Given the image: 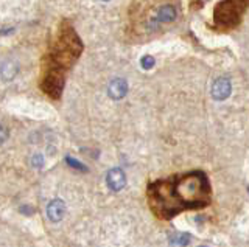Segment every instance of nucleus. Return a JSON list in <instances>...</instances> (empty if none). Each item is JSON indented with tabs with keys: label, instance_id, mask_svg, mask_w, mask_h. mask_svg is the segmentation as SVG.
Listing matches in <instances>:
<instances>
[{
	"label": "nucleus",
	"instance_id": "nucleus-1",
	"mask_svg": "<svg viewBox=\"0 0 249 247\" xmlns=\"http://www.w3.org/2000/svg\"><path fill=\"white\" fill-rule=\"evenodd\" d=\"M148 199L156 213L170 218L184 208L206 205L210 199V185L202 173H192L153 183L148 188Z\"/></svg>",
	"mask_w": 249,
	"mask_h": 247
},
{
	"label": "nucleus",
	"instance_id": "nucleus-2",
	"mask_svg": "<svg viewBox=\"0 0 249 247\" xmlns=\"http://www.w3.org/2000/svg\"><path fill=\"white\" fill-rule=\"evenodd\" d=\"M231 90L232 86L228 78H218L212 86V97L216 101H223V99H226L231 95Z\"/></svg>",
	"mask_w": 249,
	"mask_h": 247
},
{
	"label": "nucleus",
	"instance_id": "nucleus-3",
	"mask_svg": "<svg viewBox=\"0 0 249 247\" xmlns=\"http://www.w3.org/2000/svg\"><path fill=\"white\" fill-rule=\"evenodd\" d=\"M106 182H107V187L111 190L120 191L124 187V183H126V176H124V173L120 168H112L111 171L107 173Z\"/></svg>",
	"mask_w": 249,
	"mask_h": 247
},
{
	"label": "nucleus",
	"instance_id": "nucleus-4",
	"mask_svg": "<svg viewBox=\"0 0 249 247\" xmlns=\"http://www.w3.org/2000/svg\"><path fill=\"white\" fill-rule=\"evenodd\" d=\"M107 94L112 99H122L124 95L128 94V82L122 78H115L109 84Z\"/></svg>",
	"mask_w": 249,
	"mask_h": 247
},
{
	"label": "nucleus",
	"instance_id": "nucleus-5",
	"mask_svg": "<svg viewBox=\"0 0 249 247\" xmlns=\"http://www.w3.org/2000/svg\"><path fill=\"white\" fill-rule=\"evenodd\" d=\"M64 213H66V205L59 199H53L49 204V207H47V216H49L50 221L53 222L61 221L64 218Z\"/></svg>",
	"mask_w": 249,
	"mask_h": 247
},
{
	"label": "nucleus",
	"instance_id": "nucleus-6",
	"mask_svg": "<svg viewBox=\"0 0 249 247\" xmlns=\"http://www.w3.org/2000/svg\"><path fill=\"white\" fill-rule=\"evenodd\" d=\"M158 19L159 22H171V20H175L176 19V10L173 8L171 5H165V6H162V8L158 11Z\"/></svg>",
	"mask_w": 249,
	"mask_h": 247
},
{
	"label": "nucleus",
	"instance_id": "nucleus-7",
	"mask_svg": "<svg viewBox=\"0 0 249 247\" xmlns=\"http://www.w3.org/2000/svg\"><path fill=\"white\" fill-rule=\"evenodd\" d=\"M16 73H18V64L11 63V61H6V63H3V67H2L3 80H11V78H14Z\"/></svg>",
	"mask_w": 249,
	"mask_h": 247
},
{
	"label": "nucleus",
	"instance_id": "nucleus-8",
	"mask_svg": "<svg viewBox=\"0 0 249 247\" xmlns=\"http://www.w3.org/2000/svg\"><path fill=\"white\" fill-rule=\"evenodd\" d=\"M171 243L173 244H176V246H187L190 243V235H184V233H181V235H176L173 239H171Z\"/></svg>",
	"mask_w": 249,
	"mask_h": 247
},
{
	"label": "nucleus",
	"instance_id": "nucleus-9",
	"mask_svg": "<svg viewBox=\"0 0 249 247\" xmlns=\"http://www.w3.org/2000/svg\"><path fill=\"white\" fill-rule=\"evenodd\" d=\"M154 66V58L153 56H143L142 58V67L145 70H150V68Z\"/></svg>",
	"mask_w": 249,
	"mask_h": 247
},
{
	"label": "nucleus",
	"instance_id": "nucleus-10",
	"mask_svg": "<svg viewBox=\"0 0 249 247\" xmlns=\"http://www.w3.org/2000/svg\"><path fill=\"white\" fill-rule=\"evenodd\" d=\"M33 165H35V166H36V165H37V166H41V165H42V157L39 156V154L33 157Z\"/></svg>",
	"mask_w": 249,
	"mask_h": 247
},
{
	"label": "nucleus",
	"instance_id": "nucleus-11",
	"mask_svg": "<svg viewBox=\"0 0 249 247\" xmlns=\"http://www.w3.org/2000/svg\"><path fill=\"white\" fill-rule=\"evenodd\" d=\"M6 140V131H5V128H2V142H5Z\"/></svg>",
	"mask_w": 249,
	"mask_h": 247
},
{
	"label": "nucleus",
	"instance_id": "nucleus-12",
	"mask_svg": "<svg viewBox=\"0 0 249 247\" xmlns=\"http://www.w3.org/2000/svg\"><path fill=\"white\" fill-rule=\"evenodd\" d=\"M103 2H107V0H103Z\"/></svg>",
	"mask_w": 249,
	"mask_h": 247
}]
</instances>
